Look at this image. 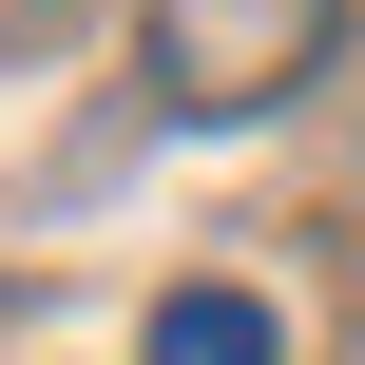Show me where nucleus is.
<instances>
[{
	"label": "nucleus",
	"instance_id": "obj_1",
	"mask_svg": "<svg viewBox=\"0 0 365 365\" xmlns=\"http://www.w3.org/2000/svg\"><path fill=\"white\" fill-rule=\"evenodd\" d=\"M154 77L192 115H250V96L327 77V0H154Z\"/></svg>",
	"mask_w": 365,
	"mask_h": 365
},
{
	"label": "nucleus",
	"instance_id": "obj_2",
	"mask_svg": "<svg viewBox=\"0 0 365 365\" xmlns=\"http://www.w3.org/2000/svg\"><path fill=\"white\" fill-rule=\"evenodd\" d=\"M154 365H289V327H269L250 289H173V308H154Z\"/></svg>",
	"mask_w": 365,
	"mask_h": 365
}]
</instances>
